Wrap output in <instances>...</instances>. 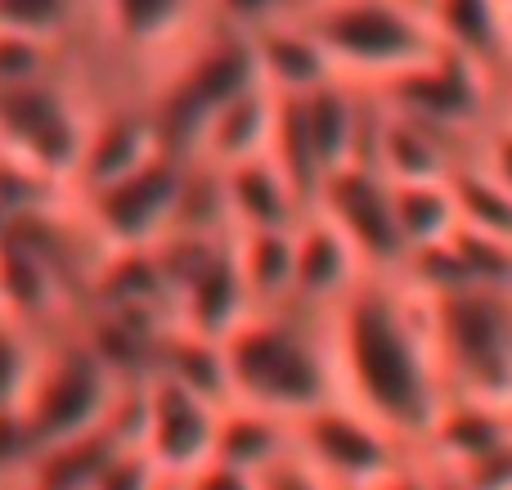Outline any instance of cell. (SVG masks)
Masks as SVG:
<instances>
[{"instance_id": "obj_1", "label": "cell", "mask_w": 512, "mask_h": 490, "mask_svg": "<svg viewBox=\"0 0 512 490\" xmlns=\"http://www.w3.org/2000/svg\"><path fill=\"white\" fill-rule=\"evenodd\" d=\"M337 392L400 446L423 450L445 410V383L427 338L423 302L396 275H364L328 315Z\"/></svg>"}, {"instance_id": "obj_2", "label": "cell", "mask_w": 512, "mask_h": 490, "mask_svg": "<svg viewBox=\"0 0 512 490\" xmlns=\"http://www.w3.org/2000/svg\"><path fill=\"white\" fill-rule=\"evenodd\" d=\"M225 365L230 401L270 410L288 423L324 410L328 401H342L328 315H310L297 306L252 311L225 338Z\"/></svg>"}, {"instance_id": "obj_3", "label": "cell", "mask_w": 512, "mask_h": 490, "mask_svg": "<svg viewBox=\"0 0 512 490\" xmlns=\"http://www.w3.org/2000/svg\"><path fill=\"white\" fill-rule=\"evenodd\" d=\"M414 297L423 302L445 401L512 414V288L463 284Z\"/></svg>"}, {"instance_id": "obj_4", "label": "cell", "mask_w": 512, "mask_h": 490, "mask_svg": "<svg viewBox=\"0 0 512 490\" xmlns=\"http://www.w3.org/2000/svg\"><path fill=\"white\" fill-rule=\"evenodd\" d=\"M131 387L117 383L113 369L86 347L81 329L54 333L45 342L41 369L32 378V392H27L23 410L14 414L18 428L27 437V450H45V446H63V441L90 437V432H104L122 419V405Z\"/></svg>"}, {"instance_id": "obj_5", "label": "cell", "mask_w": 512, "mask_h": 490, "mask_svg": "<svg viewBox=\"0 0 512 490\" xmlns=\"http://www.w3.org/2000/svg\"><path fill=\"white\" fill-rule=\"evenodd\" d=\"M256 86H261V77H256L248 36H234L225 27H207L176 63H167L149 81L144 99H149L153 117H158L167 153L194 162L207 122L225 104H234V99Z\"/></svg>"}, {"instance_id": "obj_6", "label": "cell", "mask_w": 512, "mask_h": 490, "mask_svg": "<svg viewBox=\"0 0 512 490\" xmlns=\"http://www.w3.org/2000/svg\"><path fill=\"white\" fill-rule=\"evenodd\" d=\"M306 23L328 50L337 77L364 90L387 86L441 50L427 14L409 0H333L310 9Z\"/></svg>"}, {"instance_id": "obj_7", "label": "cell", "mask_w": 512, "mask_h": 490, "mask_svg": "<svg viewBox=\"0 0 512 490\" xmlns=\"http://www.w3.org/2000/svg\"><path fill=\"white\" fill-rule=\"evenodd\" d=\"M95 108L99 99L86 90L77 63L59 77L5 90L0 95V149L23 158L27 167L45 171L72 194V176H77V162L86 153Z\"/></svg>"}, {"instance_id": "obj_8", "label": "cell", "mask_w": 512, "mask_h": 490, "mask_svg": "<svg viewBox=\"0 0 512 490\" xmlns=\"http://www.w3.org/2000/svg\"><path fill=\"white\" fill-rule=\"evenodd\" d=\"M194 162L162 153L144 171L77 198L104 252H158L185 225L189 194H194Z\"/></svg>"}, {"instance_id": "obj_9", "label": "cell", "mask_w": 512, "mask_h": 490, "mask_svg": "<svg viewBox=\"0 0 512 490\" xmlns=\"http://www.w3.org/2000/svg\"><path fill=\"white\" fill-rule=\"evenodd\" d=\"M221 410L225 405H212L171 378L149 374L140 387H131V441L158 464L167 482H180L212 464Z\"/></svg>"}, {"instance_id": "obj_10", "label": "cell", "mask_w": 512, "mask_h": 490, "mask_svg": "<svg viewBox=\"0 0 512 490\" xmlns=\"http://www.w3.org/2000/svg\"><path fill=\"white\" fill-rule=\"evenodd\" d=\"M292 437H297V455L337 490H369L409 455H418L346 401H328L324 410L297 419Z\"/></svg>"}, {"instance_id": "obj_11", "label": "cell", "mask_w": 512, "mask_h": 490, "mask_svg": "<svg viewBox=\"0 0 512 490\" xmlns=\"http://www.w3.org/2000/svg\"><path fill=\"white\" fill-rule=\"evenodd\" d=\"M212 27V0H95V32L131 68L158 77Z\"/></svg>"}, {"instance_id": "obj_12", "label": "cell", "mask_w": 512, "mask_h": 490, "mask_svg": "<svg viewBox=\"0 0 512 490\" xmlns=\"http://www.w3.org/2000/svg\"><path fill=\"white\" fill-rule=\"evenodd\" d=\"M315 212L328 216L337 230L351 239L369 275H396L405 270V243L396 230V207H391V180L369 162L337 171L324 180L315 198Z\"/></svg>"}, {"instance_id": "obj_13", "label": "cell", "mask_w": 512, "mask_h": 490, "mask_svg": "<svg viewBox=\"0 0 512 490\" xmlns=\"http://www.w3.org/2000/svg\"><path fill=\"white\" fill-rule=\"evenodd\" d=\"M162 153H167V144H162L158 117H153L149 99L144 95L99 99L86 153H81L77 176H72V198L99 194V189L135 176V171H144L153 158H162Z\"/></svg>"}, {"instance_id": "obj_14", "label": "cell", "mask_w": 512, "mask_h": 490, "mask_svg": "<svg viewBox=\"0 0 512 490\" xmlns=\"http://www.w3.org/2000/svg\"><path fill=\"white\" fill-rule=\"evenodd\" d=\"M382 108L400 117L432 126V131H459L463 122L481 113V63H472L459 50H436L427 63L391 77L387 86L373 90Z\"/></svg>"}, {"instance_id": "obj_15", "label": "cell", "mask_w": 512, "mask_h": 490, "mask_svg": "<svg viewBox=\"0 0 512 490\" xmlns=\"http://www.w3.org/2000/svg\"><path fill=\"white\" fill-rule=\"evenodd\" d=\"M369 275L360 252L328 216L306 212L297 225V279H292V306L310 315H333L355 284Z\"/></svg>"}, {"instance_id": "obj_16", "label": "cell", "mask_w": 512, "mask_h": 490, "mask_svg": "<svg viewBox=\"0 0 512 490\" xmlns=\"http://www.w3.org/2000/svg\"><path fill=\"white\" fill-rule=\"evenodd\" d=\"M252 59H256V77L270 95L279 99H306L319 86L337 81V68L328 59V50L319 45V36L310 32L306 14H292L283 23L261 27L256 36H248Z\"/></svg>"}, {"instance_id": "obj_17", "label": "cell", "mask_w": 512, "mask_h": 490, "mask_svg": "<svg viewBox=\"0 0 512 490\" xmlns=\"http://www.w3.org/2000/svg\"><path fill=\"white\" fill-rule=\"evenodd\" d=\"M216 189H221L225 221L234 234L252 230H297L301 216L310 212L301 203V194L292 189V180L274 167V158H252L239 162L230 171H216Z\"/></svg>"}, {"instance_id": "obj_18", "label": "cell", "mask_w": 512, "mask_h": 490, "mask_svg": "<svg viewBox=\"0 0 512 490\" xmlns=\"http://www.w3.org/2000/svg\"><path fill=\"white\" fill-rule=\"evenodd\" d=\"M378 99V95H373ZM369 167H378L391 185H423V180H450V149L445 135L432 126L400 117L378 104L373 117V140H369Z\"/></svg>"}, {"instance_id": "obj_19", "label": "cell", "mask_w": 512, "mask_h": 490, "mask_svg": "<svg viewBox=\"0 0 512 490\" xmlns=\"http://www.w3.org/2000/svg\"><path fill=\"white\" fill-rule=\"evenodd\" d=\"M274 122H279V95L256 86L248 95L234 99V104H225L221 113L207 122L194 162L207 171H230V167H239V162L265 158L274 144Z\"/></svg>"}, {"instance_id": "obj_20", "label": "cell", "mask_w": 512, "mask_h": 490, "mask_svg": "<svg viewBox=\"0 0 512 490\" xmlns=\"http://www.w3.org/2000/svg\"><path fill=\"white\" fill-rule=\"evenodd\" d=\"M292 455H297V437H292L288 419H279L270 410H256V405H239V401H230L221 410L212 459L239 468V473L265 477L270 468H279Z\"/></svg>"}, {"instance_id": "obj_21", "label": "cell", "mask_w": 512, "mask_h": 490, "mask_svg": "<svg viewBox=\"0 0 512 490\" xmlns=\"http://www.w3.org/2000/svg\"><path fill=\"white\" fill-rule=\"evenodd\" d=\"M243 284L256 311L292 306V279H297V230H252L234 234Z\"/></svg>"}, {"instance_id": "obj_22", "label": "cell", "mask_w": 512, "mask_h": 490, "mask_svg": "<svg viewBox=\"0 0 512 490\" xmlns=\"http://www.w3.org/2000/svg\"><path fill=\"white\" fill-rule=\"evenodd\" d=\"M423 14L432 23L436 41L445 50L468 54L472 63H486L504 50L508 36L504 0H423Z\"/></svg>"}, {"instance_id": "obj_23", "label": "cell", "mask_w": 512, "mask_h": 490, "mask_svg": "<svg viewBox=\"0 0 512 490\" xmlns=\"http://www.w3.org/2000/svg\"><path fill=\"white\" fill-rule=\"evenodd\" d=\"M153 374L189 387V392H198L212 405H230V365H225V342L216 338H203V333H189L180 324H171L158 347Z\"/></svg>"}, {"instance_id": "obj_24", "label": "cell", "mask_w": 512, "mask_h": 490, "mask_svg": "<svg viewBox=\"0 0 512 490\" xmlns=\"http://www.w3.org/2000/svg\"><path fill=\"white\" fill-rule=\"evenodd\" d=\"M391 207H396V230H400V243H405V261L414 252L441 248L459 230V207H454L450 180L391 185Z\"/></svg>"}, {"instance_id": "obj_25", "label": "cell", "mask_w": 512, "mask_h": 490, "mask_svg": "<svg viewBox=\"0 0 512 490\" xmlns=\"http://www.w3.org/2000/svg\"><path fill=\"white\" fill-rule=\"evenodd\" d=\"M95 23V0H0V27L27 32L54 45H77V36Z\"/></svg>"}, {"instance_id": "obj_26", "label": "cell", "mask_w": 512, "mask_h": 490, "mask_svg": "<svg viewBox=\"0 0 512 490\" xmlns=\"http://www.w3.org/2000/svg\"><path fill=\"white\" fill-rule=\"evenodd\" d=\"M45 333L27 329L18 320H0V419H14L23 410L27 392H32V378L41 369L45 356Z\"/></svg>"}, {"instance_id": "obj_27", "label": "cell", "mask_w": 512, "mask_h": 490, "mask_svg": "<svg viewBox=\"0 0 512 490\" xmlns=\"http://www.w3.org/2000/svg\"><path fill=\"white\" fill-rule=\"evenodd\" d=\"M450 194L459 207V225L512 243V194L490 171H454Z\"/></svg>"}, {"instance_id": "obj_28", "label": "cell", "mask_w": 512, "mask_h": 490, "mask_svg": "<svg viewBox=\"0 0 512 490\" xmlns=\"http://www.w3.org/2000/svg\"><path fill=\"white\" fill-rule=\"evenodd\" d=\"M77 63V54L68 45H54L41 41V36H27V32H5L0 27V95L18 86H32V81L45 77H59Z\"/></svg>"}, {"instance_id": "obj_29", "label": "cell", "mask_w": 512, "mask_h": 490, "mask_svg": "<svg viewBox=\"0 0 512 490\" xmlns=\"http://www.w3.org/2000/svg\"><path fill=\"white\" fill-rule=\"evenodd\" d=\"M167 486L171 482L158 473V464L126 437V441H117V450L104 459V468H99L90 490H167Z\"/></svg>"}, {"instance_id": "obj_30", "label": "cell", "mask_w": 512, "mask_h": 490, "mask_svg": "<svg viewBox=\"0 0 512 490\" xmlns=\"http://www.w3.org/2000/svg\"><path fill=\"white\" fill-rule=\"evenodd\" d=\"M292 14H301L297 0H212V27H225L234 36H256L261 27Z\"/></svg>"}, {"instance_id": "obj_31", "label": "cell", "mask_w": 512, "mask_h": 490, "mask_svg": "<svg viewBox=\"0 0 512 490\" xmlns=\"http://www.w3.org/2000/svg\"><path fill=\"white\" fill-rule=\"evenodd\" d=\"M171 486H176V490H261V477L239 473V468L212 459V464H203L198 473L180 477V482H171Z\"/></svg>"}, {"instance_id": "obj_32", "label": "cell", "mask_w": 512, "mask_h": 490, "mask_svg": "<svg viewBox=\"0 0 512 490\" xmlns=\"http://www.w3.org/2000/svg\"><path fill=\"white\" fill-rule=\"evenodd\" d=\"M261 490H337V486L324 482L301 455H292V459H283L279 468H270V473L261 477Z\"/></svg>"}, {"instance_id": "obj_33", "label": "cell", "mask_w": 512, "mask_h": 490, "mask_svg": "<svg viewBox=\"0 0 512 490\" xmlns=\"http://www.w3.org/2000/svg\"><path fill=\"white\" fill-rule=\"evenodd\" d=\"M369 490H436V477H432V464L423 455H409L400 468H391L382 482H373Z\"/></svg>"}, {"instance_id": "obj_34", "label": "cell", "mask_w": 512, "mask_h": 490, "mask_svg": "<svg viewBox=\"0 0 512 490\" xmlns=\"http://www.w3.org/2000/svg\"><path fill=\"white\" fill-rule=\"evenodd\" d=\"M486 171L512 194V126H508V131H499L495 140H490V162H486Z\"/></svg>"}, {"instance_id": "obj_35", "label": "cell", "mask_w": 512, "mask_h": 490, "mask_svg": "<svg viewBox=\"0 0 512 490\" xmlns=\"http://www.w3.org/2000/svg\"><path fill=\"white\" fill-rule=\"evenodd\" d=\"M301 5V14H310V9H324V5H333V0H297Z\"/></svg>"}, {"instance_id": "obj_36", "label": "cell", "mask_w": 512, "mask_h": 490, "mask_svg": "<svg viewBox=\"0 0 512 490\" xmlns=\"http://www.w3.org/2000/svg\"><path fill=\"white\" fill-rule=\"evenodd\" d=\"M508 99H512V72H508Z\"/></svg>"}, {"instance_id": "obj_37", "label": "cell", "mask_w": 512, "mask_h": 490, "mask_svg": "<svg viewBox=\"0 0 512 490\" xmlns=\"http://www.w3.org/2000/svg\"><path fill=\"white\" fill-rule=\"evenodd\" d=\"M0 320H5V302H0Z\"/></svg>"}, {"instance_id": "obj_38", "label": "cell", "mask_w": 512, "mask_h": 490, "mask_svg": "<svg viewBox=\"0 0 512 490\" xmlns=\"http://www.w3.org/2000/svg\"><path fill=\"white\" fill-rule=\"evenodd\" d=\"M0 239H5V225H0Z\"/></svg>"}, {"instance_id": "obj_39", "label": "cell", "mask_w": 512, "mask_h": 490, "mask_svg": "<svg viewBox=\"0 0 512 490\" xmlns=\"http://www.w3.org/2000/svg\"><path fill=\"white\" fill-rule=\"evenodd\" d=\"M167 490H176V486H167Z\"/></svg>"}, {"instance_id": "obj_40", "label": "cell", "mask_w": 512, "mask_h": 490, "mask_svg": "<svg viewBox=\"0 0 512 490\" xmlns=\"http://www.w3.org/2000/svg\"><path fill=\"white\" fill-rule=\"evenodd\" d=\"M418 5H423V0H418Z\"/></svg>"}]
</instances>
